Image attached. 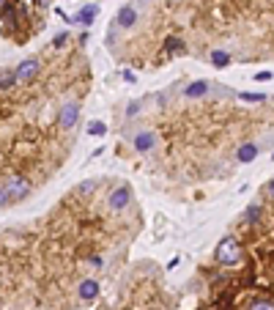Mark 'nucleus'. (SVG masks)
Returning <instances> with one entry per match:
<instances>
[{"label": "nucleus", "instance_id": "1", "mask_svg": "<svg viewBox=\"0 0 274 310\" xmlns=\"http://www.w3.org/2000/svg\"><path fill=\"white\" fill-rule=\"evenodd\" d=\"M217 261L222 266H236L241 261V244H238L236 236H225L217 244Z\"/></svg>", "mask_w": 274, "mask_h": 310}, {"label": "nucleus", "instance_id": "2", "mask_svg": "<svg viewBox=\"0 0 274 310\" xmlns=\"http://www.w3.org/2000/svg\"><path fill=\"white\" fill-rule=\"evenodd\" d=\"M129 203H132V187L118 184L115 190H110V195H107V209L110 212H124Z\"/></svg>", "mask_w": 274, "mask_h": 310}, {"label": "nucleus", "instance_id": "3", "mask_svg": "<svg viewBox=\"0 0 274 310\" xmlns=\"http://www.w3.org/2000/svg\"><path fill=\"white\" fill-rule=\"evenodd\" d=\"M3 187H6V195H9V201H22V198L31 195V181L22 179V176H11Z\"/></svg>", "mask_w": 274, "mask_h": 310}, {"label": "nucleus", "instance_id": "4", "mask_svg": "<svg viewBox=\"0 0 274 310\" xmlns=\"http://www.w3.org/2000/svg\"><path fill=\"white\" fill-rule=\"evenodd\" d=\"M39 72H42V61H39V58H25V61L14 69V80L17 83H31Z\"/></svg>", "mask_w": 274, "mask_h": 310}, {"label": "nucleus", "instance_id": "5", "mask_svg": "<svg viewBox=\"0 0 274 310\" xmlns=\"http://www.w3.org/2000/svg\"><path fill=\"white\" fill-rule=\"evenodd\" d=\"M80 121V104L77 102H66L61 107V115H58V124L63 129H74V124Z\"/></svg>", "mask_w": 274, "mask_h": 310}, {"label": "nucleus", "instance_id": "6", "mask_svg": "<svg viewBox=\"0 0 274 310\" xmlns=\"http://www.w3.org/2000/svg\"><path fill=\"white\" fill-rule=\"evenodd\" d=\"M132 148H135L137 154H151V151L156 148V134L154 132H140V134H135Z\"/></svg>", "mask_w": 274, "mask_h": 310}, {"label": "nucleus", "instance_id": "7", "mask_svg": "<svg viewBox=\"0 0 274 310\" xmlns=\"http://www.w3.org/2000/svg\"><path fill=\"white\" fill-rule=\"evenodd\" d=\"M135 22H137V11L132 9V6H124V9L118 11V17H115V25L124 28V31H132Z\"/></svg>", "mask_w": 274, "mask_h": 310}, {"label": "nucleus", "instance_id": "8", "mask_svg": "<svg viewBox=\"0 0 274 310\" xmlns=\"http://www.w3.org/2000/svg\"><path fill=\"white\" fill-rule=\"evenodd\" d=\"M96 14H99V6H96V3L83 6V9H80V14H77V17H72V22H80V25H93Z\"/></svg>", "mask_w": 274, "mask_h": 310}, {"label": "nucleus", "instance_id": "9", "mask_svg": "<svg viewBox=\"0 0 274 310\" xmlns=\"http://www.w3.org/2000/svg\"><path fill=\"white\" fill-rule=\"evenodd\" d=\"M96 296H99V283L96 280H83V283H80V299L93 302Z\"/></svg>", "mask_w": 274, "mask_h": 310}, {"label": "nucleus", "instance_id": "10", "mask_svg": "<svg viewBox=\"0 0 274 310\" xmlns=\"http://www.w3.org/2000/svg\"><path fill=\"white\" fill-rule=\"evenodd\" d=\"M255 157H258V145H255V143L238 145V151H236V160H238V162H252Z\"/></svg>", "mask_w": 274, "mask_h": 310}, {"label": "nucleus", "instance_id": "11", "mask_svg": "<svg viewBox=\"0 0 274 310\" xmlns=\"http://www.w3.org/2000/svg\"><path fill=\"white\" fill-rule=\"evenodd\" d=\"M260 217H263V206H258V203H252V206L244 212V222H249V225H258Z\"/></svg>", "mask_w": 274, "mask_h": 310}, {"label": "nucleus", "instance_id": "12", "mask_svg": "<svg viewBox=\"0 0 274 310\" xmlns=\"http://www.w3.org/2000/svg\"><path fill=\"white\" fill-rule=\"evenodd\" d=\"M14 85H17L14 72H11V69H0V91H11Z\"/></svg>", "mask_w": 274, "mask_h": 310}, {"label": "nucleus", "instance_id": "13", "mask_svg": "<svg viewBox=\"0 0 274 310\" xmlns=\"http://www.w3.org/2000/svg\"><path fill=\"white\" fill-rule=\"evenodd\" d=\"M208 91V83L206 80H197V83H192V85H186V96L189 99H195V96H203V93Z\"/></svg>", "mask_w": 274, "mask_h": 310}, {"label": "nucleus", "instance_id": "14", "mask_svg": "<svg viewBox=\"0 0 274 310\" xmlns=\"http://www.w3.org/2000/svg\"><path fill=\"white\" fill-rule=\"evenodd\" d=\"M211 63H214L217 69H225V66L230 63V55H228L225 50H214V52H211Z\"/></svg>", "mask_w": 274, "mask_h": 310}, {"label": "nucleus", "instance_id": "15", "mask_svg": "<svg viewBox=\"0 0 274 310\" xmlns=\"http://www.w3.org/2000/svg\"><path fill=\"white\" fill-rule=\"evenodd\" d=\"M88 134H91V137H102V134H107V124H104V121H91V124H88Z\"/></svg>", "mask_w": 274, "mask_h": 310}, {"label": "nucleus", "instance_id": "16", "mask_svg": "<svg viewBox=\"0 0 274 310\" xmlns=\"http://www.w3.org/2000/svg\"><path fill=\"white\" fill-rule=\"evenodd\" d=\"M165 50L170 52V55L173 52H184V42L178 36H170V39H165Z\"/></svg>", "mask_w": 274, "mask_h": 310}, {"label": "nucleus", "instance_id": "17", "mask_svg": "<svg viewBox=\"0 0 274 310\" xmlns=\"http://www.w3.org/2000/svg\"><path fill=\"white\" fill-rule=\"evenodd\" d=\"M85 264H88L91 269H102V266H104V258H102V255H91V258L85 261Z\"/></svg>", "mask_w": 274, "mask_h": 310}, {"label": "nucleus", "instance_id": "18", "mask_svg": "<svg viewBox=\"0 0 274 310\" xmlns=\"http://www.w3.org/2000/svg\"><path fill=\"white\" fill-rule=\"evenodd\" d=\"M241 99H247V102H263V93H241Z\"/></svg>", "mask_w": 274, "mask_h": 310}, {"label": "nucleus", "instance_id": "19", "mask_svg": "<svg viewBox=\"0 0 274 310\" xmlns=\"http://www.w3.org/2000/svg\"><path fill=\"white\" fill-rule=\"evenodd\" d=\"M69 42V33H61V36H55V42H52V47H58V50H61L63 44Z\"/></svg>", "mask_w": 274, "mask_h": 310}, {"label": "nucleus", "instance_id": "20", "mask_svg": "<svg viewBox=\"0 0 274 310\" xmlns=\"http://www.w3.org/2000/svg\"><path fill=\"white\" fill-rule=\"evenodd\" d=\"M93 187H96V184H93V181H83V184L77 187V192H91Z\"/></svg>", "mask_w": 274, "mask_h": 310}, {"label": "nucleus", "instance_id": "21", "mask_svg": "<svg viewBox=\"0 0 274 310\" xmlns=\"http://www.w3.org/2000/svg\"><path fill=\"white\" fill-rule=\"evenodd\" d=\"M137 110H140V102H132L129 107H126V115L132 118V115H137Z\"/></svg>", "mask_w": 274, "mask_h": 310}, {"label": "nucleus", "instance_id": "22", "mask_svg": "<svg viewBox=\"0 0 274 310\" xmlns=\"http://www.w3.org/2000/svg\"><path fill=\"white\" fill-rule=\"evenodd\" d=\"M252 310H271V302H255Z\"/></svg>", "mask_w": 274, "mask_h": 310}, {"label": "nucleus", "instance_id": "23", "mask_svg": "<svg viewBox=\"0 0 274 310\" xmlns=\"http://www.w3.org/2000/svg\"><path fill=\"white\" fill-rule=\"evenodd\" d=\"M255 80H258V83H263V80H271V72H258V74H255Z\"/></svg>", "mask_w": 274, "mask_h": 310}, {"label": "nucleus", "instance_id": "24", "mask_svg": "<svg viewBox=\"0 0 274 310\" xmlns=\"http://www.w3.org/2000/svg\"><path fill=\"white\" fill-rule=\"evenodd\" d=\"M6 203H9V195H6V187L0 184V206H6Z\"/></svg>", "mask_w": 274, "mask_h": 310}]
</instances>
